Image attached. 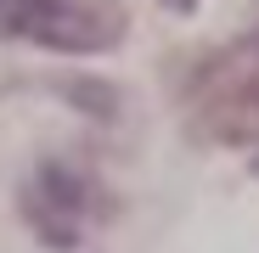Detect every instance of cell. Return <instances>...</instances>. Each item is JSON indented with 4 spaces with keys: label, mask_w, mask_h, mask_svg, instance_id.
<instances>
[{
    "label": "cell",
    "mask_w": 259,
    "mask_h": 253,
    "mask_svg": "<svg viewBox=\"0 0 259 253\" xmlns=\"http://www.w3.org/2000/svg\"><path fill=\"white\" fill-rule=\"evenodd\" d=\"M163 6H169V12H192L197 0H163Z\"/></svg>",
    "instance_id": "obj_4"
},
{
    "label": "cell",
    "mask_w": 259,
    "mask_h": 253,
    "mask_svg": "<svg viewBox=\"0 0 259 253\" xmlns=\"http://www.w3.org/2000/svg\"><path fill=\"white\" fill-rule=\"evenodd\" d=\"M186 130L208 146H253L259 141V28L208 51L181 84Z\"/></svg>",
    "instance_id": "obj_1"
},
{
    "label": "cell",
    "mask_w": 259,
    "mask_h": 253,
    "mask_svg": "<svg viewBox=\"0 0 259 253\" xmlns=\"http://www.w3.org/2000/svg\"><path fill=\"white\" fill-rule=\"evenodd\" d=\"M118 0H0V39H23L39 51L96 57L124 39Z\"/></svg>",
    "instance_id": "obj_2"
},
{
    "label": "cell",
    "mask_w": 259,
    "mask_h": 253,
    "mask_svg": "<svg viewBox=\"0 0 259 253\" xmlns=\"http://www.w3.org/2000/svg\"><path fill=\"white\" fill-rule=\"evenodd\" d=\"M23 220L46 247H79L84 231L107 220V191L84 163L46 158L23 186Z\"/></svg>",
    "instance_id": "obj_3"
}]
</instances>
